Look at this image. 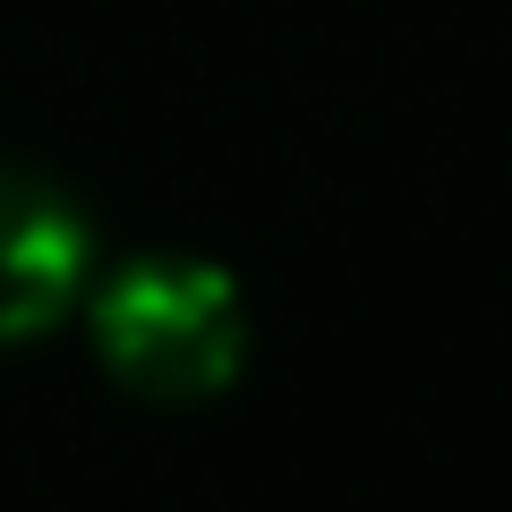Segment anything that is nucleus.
<instances>
[{
	"label": "nucleus",
	"mask_w": 512,
	"mask_h": 512,
	"mask_svg": "<svg viewBox=\"0 0 512 512\" xmlns=\"http://www.w3.org/2000/svg\"><path fill=\"white\" fill-rule=\"evenodd\" d=\"M103 367L137 393V402H214L248 359V299L222 265L205 256H137L94 291L86 308Z\"/></svg>",
	"instance_id": "f257e3e1"
},
{
	"label": "nucleus",
	"mask_w": 512,
	"mask_h": 512,
	"mask_svg": "<svg viewBox=\"0 0 512 512\" xmlns=\"http://www.w3.org/2000/svg\"><path fill=\"white\" fill-rule=\"evenodd\" d=\"M86 274H94V231L77 197L52 188L43 171L0 163V350L52 333L86 299Z\"/></svg>",
	"instance_id": "f03ea898"
}]
</instances>
